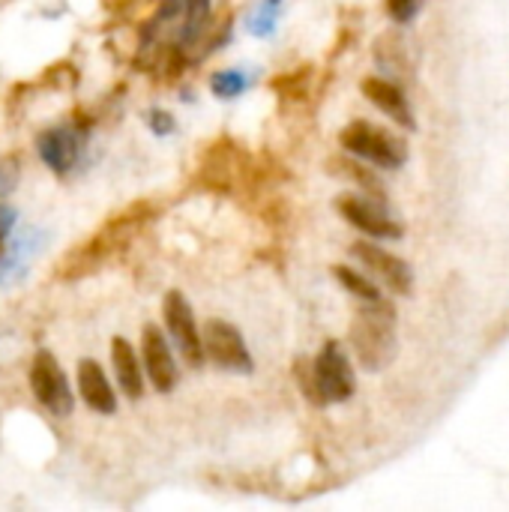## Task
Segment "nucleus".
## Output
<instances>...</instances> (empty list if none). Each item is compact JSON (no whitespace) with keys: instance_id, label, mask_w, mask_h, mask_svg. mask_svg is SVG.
<instances>
[{"instance_id":"5","label":"nucleus","mask_w":509,"mask_h":512,"mask_svg":"<svg viewBox=\"0 0 509 512\" xmlns=\"http://www.w3.org/2000/svg\"><path fill=\"white\" fill-rule=\"evenodd\" d=\"M162 318H165V330L174 339L177 351L183 354V360L198 369L204 366L207 354H204V336L195 324V312L189 306V300L180 291H168L165 303H162Z\"/></svg>"},{"instance_id":"17","label":"nucleus","mask_w":509,"mask_h":512,"mask_svg":"<svg viewBox=\"0 0 509 512\" xmlns=\"http://www.w3.org/2000/svg\"><path fill=\"white\" fill-rule=\"evenodd\" d=\"M333 276H336V282H339L348 294H354L360 303H375V300H381V288H378L369 276H363L360 270L345 267V264H336V267H333Z\"/></svg>"},{"instance_id":"10","label":"nucleus","mask_w":509,"mask_h":512,"mask_svg":"<svg viewBox=\"0 0 509 512\" xmlns=\"http://www.w3.org/2000/svg\"><path fill=\"white\" fill-rule=\"evenodd\" d=\"M351 255H354L369 273H375L393 294L408 297V294L414 291V273H411V267H408L399 255H393L390 249H384V246H378V243H372V240H357V243L351 246Z\"/></svg>"},{"instance_id":"15","label":"nucleus","mask_w":509,"mask_h":512,"mask_svg":"<svg viewBox=\"0 0 509 512\" xmlns=\"http://www.w3.org/2000/svg\"><path fill=\"white\" fill-rule=\"evenodd\" d=\"M327 171L333 174V177H342V180H351L363 195H372V198H378V201H384V183L378 180V174L372 171V168H366L363 165V159L360 156H354V153H336V156H330L327 159Z\"/></svg>"},{"instance_id":"18","label":"nucleus","mask_w":509,"mask_h":512,"mask_svg":"<svg viewBox=\"0 0 509 512\" xmlns=\"http://www.w3.org/2000/svg\"><path fill=\"white\" fill-rule=\"evenodd\" d=\"M210 87H213V93L219 99H234V96H240L246 90V75L237 72V69H225V72H216L213 75Z\"/></svg>"},{"instance_id":"14","label":"nucleus","mask_w":509,"mask_h":512,"mask_svg":"<svg viewBox=\"0 0 509 512\" xmlns=\"http://www.w3.org/2000/svg\"><path fill=\"white\" fill-rule=\"evenodd\" d=\"M111 366H114V375H117V384L123 390V396H129L132 402L144 396V363L138 360L135 348L123 339V336H114L111 339Z\"/></svg>"},{"instance_id":"2","label":"nucleus","mask_w":509,"mask_h":512,"mask_svg":"<svg viewBox=\"0 0 509 512\" xmlns=\"http://www.w3.org/2000/svg\"><path fill=\"white\" fill-rule=\"evenodd\" d=\"M351 348L366 372H381L396 354V306L390 300L363 303L351 324Z\"/></svg>"},{"instance_id":"8","label":"nucleus","mask_w":509,"mask_h":512,"mask_svg":"<svg viewBox=\"0 0 509 512\" xmlns=\"http://www.w3.org/2000/svg\"><path fill=\"white\" fill-rule=\"evenodd\" d=\"M36 150L39 159L54 171V174H72L84 156V129L75 123H57L48 126L39 138H36Z\"/></svg>"},{"instance_id":"7","label":"nucleus","mask_w":509,"mask_h":512,"mask_svg":"<svg viewBox=\"0 0 509 512\" xmlns=\"http://www.w3.org/2000/svg\"><path fill=\"white\" fill-rule=\"evenodd\" d=\"M336 210H339V216L348 225L360 228L363 234H369L375 240H399L405 234L402 231V222L393 219L378 204V198H372V195H363V192L360 195H339L336 198Z\"/></svg>"},{"instance_id":"4","label":"nucleus","mask_w":509,"mask_h":512,"mask_svg":"<svg viewBox=\"0 0 509 512\" xmlns=\"http://www.w3.org/2000/svg\"><path fill=\"white\" fill-rule=\"evenodd\" d=\"M30 390L33 399L57 420L69 417L75 408V396L69 390V381L60 369V363L54 360L51 351H36L33 363H30Z\"/></svg>"},{"instance_id":"13","label":"nucleus","mask_w":509,"mask_h":512,"mask_svg":"<svg viewBox=\"0 0 509 512\" xmlns=\"http://www.w3.org/2000/svg\"><path fill=\"white\" fill-rule=\"evenodd\" d=\"M78 393L84 405L96 414H114L117 411V396L105 378V369L96 360H81L78 363Z\"/></svg>"},{"instance_id":"12","label":"nucleus","mask_w":509,"mask_h":512,"mask_svg":"<svg viewBox=\"0 0 509 512\" xmlns=\"http://www.w3.org/2000/svg\"><path fill=\"white\" fill-rule=\"evenodd\" d=\"M360 90H363V96H366L378 111H384V114H387L393 123H399L402 129H414V126H417V123H414L411 102H408L405 90H402L393 78H387V75H369V78H363Z\"/></svg>"},{"instance_id":"6","label":"nucleus","mask_w":509,"mask_h":512,"mask_svg":"<svg viewBox=\"0 0 509 512\" xmlns=\"http://www.w3.org/2000/svg\"><path fill=\"white\" fill-rule=\"evenodd\" d=\"M315 363V381H318V396L321 405L327 402H348L357 390V378L351 369L348 354L342 351L339 342H324V348L318 351Z\"/></svg>"},{"instance_id":"1","label":"nucleus","mask_w":509,"mask_h":512,"mask_svg":"<svg viewBox=\"0 0 509 512\" xmlns=\"http://www.w3.org/2000/svg\"><path fill=\"white\" fill-rule=\"evenodd\" d=\"M150 216H153V207H150L147 201H141V204L129 207L126 213L108 219L87 243L75 246V249L57 264V276H60V279H81V276L96 273L105 261H111V258L138 234V228H141Z\"/></svg>"},{"instance_id":"9","label":"nucleus","mask_w":509,"mask_h":512,"mask_svg":"<svg viewBox=\"0 0 509 512\" xmlns=\"http://www.w3.org/2000/svg\"><path fill=\"white\" fill-rule=\"evenodd\" d=\"M201 336H204V354H207L210 363H216V366H222L228 372H252V366H255L252 354L246 348L243 333L234 324L213 318V321L204 324Z\"/></svg>"},{"instance_id":"23","label":"nucleus","mask_w":509,"mask_h":512,"mask_svg":"<svg viewBox=\"0 0 509 512\" xmlns=\"http://www.w3.org/2000/svg\"><path fill=\"white\" fill-rule=\"evenodd\" d=\"M0 255H3V249H0Z\"/></svg>"},{"instance_id":"21","label":"nucleus","mask_w":509,"mask_h":512,"mask_svg":"<svg viewBox=\"0 0 509 512\" xmlns=\"http://www.w3.org/2000/svg\"><path fill=\"white\" fill-rule=\"evenodd\" d=\"M147 123H150V129H153L156 135H168V132H174V117H171L168 111L153 108V111L147 114Z\"/></svg>"},{"instance_id":"20","label":"nucleus","mask_w":509,"mask_h":512,"mask_svg":"<svg viewBox=\"0 0 509 512\" xmlns=\"http://www.w3.org/2000/svg\"><path fill=\"white\" fill-rule=\"evenodd\" d=\"M18 183V162L0 159V198H6Z\"/></svg>"},{"instance_id":"3","label":"nucleus","mask_w":509,"mask_h":512,"mask_svg":"<svg viewBox=\"0 0 509 512\" xmlns=\"http://www.w3.org/2000/svg\"><path fill=\"white\" fill-rule=\"evenodd\" d=\"M342 150L360 156L363 162L381 165L387 171H396L408 159V147L399 135L369 123V120H354L342 129Z\"/></svg>"},{"instance_id":"11","label":"nucleus","mask_w":509,"mask_h":512,"mask_svg":"<svg viewBox=\"0 0 509 512\" xmlns=\"http://www.w3.org/2000/svg\"><path fill=\"white\" fill-rule=\"evenodd\" d=\"M141 363L147 372V381L159 390V393H171L177 387V363L171 354V345L165 339V333L156 324H147L141 330Z\"/></svg>"},{"instance_id":"22","label":"nucleus","mask_w":509,"mask_h":512,"mask_svg":"<svg viewBox=\"0 0 509 512\" xmlns=\"http://www.w3.org/2000/svg\"><path fill=\"white\" fill-rule=\"evenodd\" d=\"M12 225H15V213H12L6 204H0V237H3Z\"/></svg>"},{"instance_id":"19","label":"nucleus","mask_w":509,"mask_h":512,"mask_svg":"<svg viewBox=\"0 0 509 512\" xmlns=\"http://www.w3.org/2000/svg\"><path fill=\"white\" fill-rule=\"evenodd\" d=\"M384 3H387V12H390V18H393L396 24H408V21L417 18L420 6H423L426 0H384Z\"/></svg>"},{"instance_id":"16","label":"nucleus","mask_w":509,"mask_h":512,"mask_svg":"<svg viewBox=\"0 0 509 512\" xmlns=\"http://www.w3.org/2000/svg\"><path fill=\"white\" fill-rule=\"evenodd\" d=\"M372 51H375V63L387 72V78L399 81V78L408 75L411 57H408V48H405V42H402L399 33H384V36H378V42H375Z\"/></svg>"}]
</instances>
